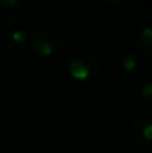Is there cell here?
I'll list each match as a JSON object with an SVG mask.
<instances>
[{
	"label": "cell",
	"instance_id": "3",
	"mask_svg": "<svg viewBox=\"0 0 152 153\" xmlns=\"http://www.w3.org/2000/svg\"><path fill=\"white\" fill-rule=\"evenodd\" d=\"M131 134L139 145H152V113H144L133 121Z\"/></svg>",
	"mask_w": 152,
	"mask_h": 153
},
{
	"label": "cell",
	"instance_id": "10",
	"mask_svg": "<svg viewBox=\"0 0 152 153\" xmlns=\"http://www.w3.org/2000/svg\"><path fill=\"white\" fill-rule=\"evenodd\" d=\"M1 23L3 26L5 27V28H11V27L15 24V18H13L12 15H3L1 16Z\"/></svg>",
	"mask_w": 152,
	"mask_h": 153
},
{
	"label": "cell",
	"instance_id": "8",
	"mask_svg": "<svg viewBox=\"0 0 152 153\" xmlns=\"http://www.w3.org/2000/svg\"><path fill=\"white\" fill-rule=\"evenodd\" d=\"M27 3V0H0V5L4 10H19Z\"/></svg>",
	"mask_w": 152,
	"mask_h": 153
},
{
	"label": "cell",
	"instance_id": "1",
	"mask_svg": "<svg viewBox=\"0 0 152 153\" xmlns=\"http://www.w3.org/2000/svg\"><path fill=\"white\" fill-rule=\"evenodd\" d=\"M30 45L39 56H50L61 51L65 45V38L55 28H40L30 36Z\"/></svg>",
	"mask_w": 152,
	"mask_h": 153
},
{
	"label": "cell",
	"instance_id": "9",
	"mask_svg": "<svg viewBox=\"0 0 152 153\" xmlns=\"http://www.w3.org/2000/svg\"><path fill=\"white\" fill-rule=\"evenodd\" d=\"M108 1L115 7L121 8V10H131L139 3V0H108Z\"/></svg>",
	"mask_w": 152,
	"mask_h": 153
},
{
	"label": "cell",
	"instance_id": "11",
	"mask_svg": "<svg viewBox=\"0 0 152 153\" xmlns=\"http://www.w3.org/2000/svg\"><path fill=\"white\" fill-rule=\"evenodd\" d=\"M1 16H3V15H1V11H0V22H1Z\"/></svg>",
	"mask_w": 152,
	"mask_h": 153
},
{
	"label": "cell",
	"instance_id": "5",
	"mask_svg": "<svg viewBox=\"0 0 152 153\" xmlns=\"http://www.w3.org/2000/svg\"><path fill=\"white\" fill-rule=\"evenodd\" d=\"M136 47L142 54L152 56V24L145 26L136 38Z\"/></svg>",
	"mask_w": 152,
	"mask_h": 153
},
{
	"label": "cell",
	"instance_id": "4",
	"mask_svg": "<svg viewBox=\"0 0 152 153\" xmlns=\"http://www.w3.org/2000/svg\"><path fill=\"white\" fill-rule=\"evenodd\" d=\"M28 42L26 32L22 30H11L4 36V46L10 51H20Z\"/></svg>",
	"mask_w": 152,
	"mask_h": 153
},
{
	"label": "cell",
	"instance_id": "2",
	"mask_svg": "<svg viewBox=\"0 0 152 153\" xmlns=\"http://www.w3.org/2000/svg\"><path fill=\"white\" fill-rule=\"evenodd\" d=\"M67 70L73 79L78 82H92L100 75V62L88 53L75 54L67 63Z\"/></svg>",
	"mask_w": 152,
	"mask_h": 153
},
{
	"label": "cell",
	"instance_id": "6",
	"mask_svg": "<svg viewBox=\"0 0 152 153\" xmlns=\"http://www.w3.org/2000/svg\"><path fill=\"white\" fill-rule=\"evenodd\" d=\"M137 101L143 106L152 108V82L144 83L137 91Z\"/></svg>",
	"mask_w": 152,
	"mask_h": 153
},
{
	"label": "cell",
	"instance_id": "7",
	"mask_svg": "<svg viewBox=\"0 0 152 153\" xmlns=\"http://www.w3.org/2000/svg\"><path fill=\"white\" fill-rule=\"evenodd\" d=\"M139 59H137V56L135 55V54H125V55L123 56V59H121V67L124 69V71L128 73V74H133V73H136L137 70H139Z\"/></svg>",
	"mask_w": 152,
	"mask_h": 153
}]
</instances>
